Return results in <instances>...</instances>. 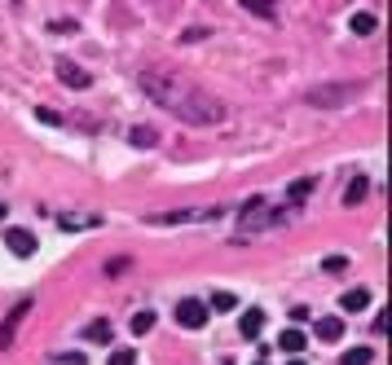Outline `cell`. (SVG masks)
Here are the masks:
<instances>
[{"label":"cell","mask_w":392,"mask_h":365,"mask_svg":"<svg viewBox=\"0 0 392 365\" xmlns=\"http://www.w3.org/2000/svg\"><path fill=\"white\" fill-rule=\"evenodd\" d=\"M141 93L150 97L159 110L176 114L181 124H194V128L225 124V102H221V97H211L203 84H194V79L181 75V71H163V66L141 71Z\"/></svg>","instance_id":"obj_1"},{"label":"cell","mask_w":392,"mask_h":365,"mask_svg":"<svg viewBox=\"0 0 392 365\" xmlns=\"http://www.w3.org/2000/svg\"><path fill=\"white\" fill-rule=\"evenodd\" d=\"M362 88L366 84H318V88L304 93V102L318 106V110H344L353 97H362Z\"/></svg>","instance_id":"obj_2"},{"label":"cell","mask_w":392,"mask_h":365,"mask_svg":"<svg viewBox=\"0 0 392 365\" xmlns=\"http://www.w3.org/2000/svg\"><path fill=\"white\" fill-rule=\"evenodd\" d=\"M27 312H31V300H18V304H13V312L0 321V352H9V347H13V339H18V326L27 321Z\"/></svg>","instance_id":"obj_3"},{"label":"cell","mask_w":392,"mask_h":365,"mask_svg":"<svg viewBox=\"0 0 392 365\" xmlns=\"http://www.w3.org/2000/svg\"><path fill=\"white\" fill-rule=\"evenodd\" d=\"M176 321L185 330H203L207 326V304L203 300H176Z\"/></svg>","instance_id":"obj_4"},{"label":"cell","mask_w":392,"mask_h":365,"mask_svg":"<svg viewBox=\"0 0 392 365\" xmlns=\"http://www.w3.org/2000/svg\"><path fill=\"white\" fill-rule=\"evenodd\" d=\"M5 246L13 255H31V251H36V234L22 229V225H5Z\"/></svg>","instance_id":"obj_5"},{"label":"cell","mask_w":392,"mask_h":365,"mask_svg":"<svg viewBox=\"0 0 392 365\" xmlns=\"http://www.w3.org/2000/svg\"><path fill=\"white\" fill-rule=\"evenodd\" d=\"M58 79H62L67 88H89V84H93V75H84V71H79L75 62H67V58L58 62Z\"/></svg>","instance_id":"obj_6"},{"label":"cell","mask_w":392,"mask_h":365,"mask_svg":"<svg viewBox=\"0 0 392 365\" xmlns=\"http://www.w3.org/2000/svg\"><path fill=\"white\" fill-rule=\"evenodd\" d=\"M318 339L322 343H339V339H344V321H339V317H322L318 321Z\"/></svg>","instance_id":"obj_7"},{"label":"cell","mask_w":392,"mask_h":365,"mask_svg":"<svg viewBox=\"0 0 392 365\" xmlns=\"http://www.w3.org/2000/svg\"><path fill=\"white\" fill-rule=\"evenodd\" d=\"M238 330H242L247 339H256L260 330H265V312H260V308H247V312H242V321H238Z\"/></svg>","instance_id":"obj_8"},{"label":"cell","mask_w":392,"mask_h":365,"mask_svg":"<svg viewBox=\"0 0 392 365\" xmlns=\"http://www.w3.org/2000/svg\"><path fill=\"white\" fill-rule=\"evenodd\" d=\"M370 304V291H362V286H357V291H344V295H339V308H344V312H362Z\"/></svg>","instance_id":"obj_9"},{"label":"cell","mask_w":392,"mask_h":365,"mask_svg":"<svg viewBox=\"0 0 392 365\" xmlns=\"http://www.w3.org/2000/svg\"><path fill=\"white\" fill-rule=\"evenodd\" d=\"M128 141H133V145H141V150H150V145L159 141V132H155L150 124H137L133 132H128Z\"/></svg>","instance_id":"obj_10"},{"label":"cell","mask_w":392,"mask_h":365,"mask_svg":"<svg viewBox=\"0 0 392 365\" xmlns=\"http://www.w3.org/2000/svg\"><path fill=\"white\" fill-rule=\"evenodd\" d=\"M238 5L247 13H256V18H273L277 13V0H238Z\"/></svg>","instance_id":"obj_11"},{"label":"cell","mask_w":392,"mask_h":365,"mask_svg":"<svg viewBox=\"0 0 392 365\" xmlns=\"http://www.w3.org/2000/svg\"><path fill=\"white\" fill-rule=\"evenodd\" d=\"M277 347H282V352H304V330H282V339H277Z\"/></svg>","instance_id":"obj_12"},{"label":"cell","mask_w":392,"mask_h":365,"mask_svg":"<svg viewBox=\"0 0 392 365\" xmlns=\"http://www.w3.org/2000/svg\"><path fill=\"white\" fill-rule=\"evenodd\" d=\"M366 190H370V185H366V176H353V185L344 190V203H348V207H357V203L366 198Z\"/></svg>","instance_id":"obj_13"},{"label":"cell","mask_w":392,"mask_h":365,"mask_svg":"<svg viewBox=\"0 0 392 365\" xmlns=\"http://www.w3.org/2000/svg\"><path fill=\"white\" fill-rule=\"evenodd\" d=\"M348 27L357 31V36H370V31L379 27V22H374V13H353V22H348Z\"/></svg>","instance_id":"obj_14"},{"label":"cell","mask_w":392,"mask_h":365,"mask_svg":"<svg viewBox=\"0 0 392 365\" xmlns=\"http://www.w3.org/2000/svg\"><path fill=\"white\" fill-rule=\"evenodd\" d=\"M370 347H353V352H344V357H339V365H370Z\"/></svg>","instance_id":"obj_15"},{"label":"cell","mask_w":392,"mask_h":365,"mask_svg":"<svg viewBox=\"0 0 392 365\" xmlns=\"http://www.w3.org/2000/svg\"><path fill=\"white\" fill-rule=\"evenodd\" d=\"M313 185H318V180H308V176H304V180H296V185H291V203H304V198L313 194Z\"/></svg>","instance_id":"obj_16"},{"label":"cell","mask_w":392,"mask_h":365,"mask_svg":"<svg viewBox=\"0 0 392 365\" xmlns=\"http://www.w3.org/2000/svg\"><path fill=\"white\" fill-rule=\"evenodd\" d=\"M106 361H110V365H137V352H133V347H115Z\"/></svg>","instance_id":"obj_17"},{"label":"cell","mask_w":392,"mask_h":365,"mask_svg":"<svg viewBox=\"0 0 392 365\" xmlns=\"http://www.w3.org/2000/svg\"><path fill=\"white\" fill-rule=\"evenodd\" d=\"M89 339L93 343H110V321H93L89 326Z\"/></svg>","instance_id":"obj_18"},{"label":"cell","mask_w":392,"mask_h":365,"mask_svg":"<svg viewBox=\"0 0 392 365\" xmlns=\"http://www.w3.org/2000/svg\"><path fill=\"white\" fill-rule=\"evenodd\" d=\"M207 308H216V312H230L234 308V295L230 291H216V295H211V304Z\"/></svg>","instance_id":"obj_19"},{"label":"cell","mask_w":392,"mask_h":365,"mask_svg":"<svg viewBox=\"0 0 392 365\" xmlns=\"http://www.w3.org/2000/svg\"><path fill=\"white\" fill-rule=\"evenodd\" d=\"M150 326H155V312L145 308V312H137V317H133V335H145Z\"/></svg>","instance_id":"obj_20"},{"label":"cell","mask_w":392,"mask_h":365,"mask_svg":"<svg viewBox=\"0 0 392 365\" xmlns=\"http://www.w3.org/2000/svg\"><path fill=\"white\" fill-rule=\"evenodd\" d=\"M322 269H326V273H344V269H348V260H344V255H331V260L322 264Z\"/></svg>","instance_id":"obj_21"},{"label":"cell","mask_w":392,"mask_h":365,"mask_svg":"<svg viewBox=\"0 0 392 365\" xmlns=\"http://www.w3.org/2000/svg\"><path fill=\"white\" fill-rule=\"evenodd\" d=\"M181 40H185V44H199V40H207V31H203V27H194V31H185Z\"/></svg>","instance_id":"obj_22"},{"label":"cell","mask_w":392,"mask_h":365,"mask_svg":"<svg viewBox=\"0 0 392 365\" xmlns=\"http://www.w3.org/2000/svg\"><path fill=\"white\" fill-rule=\"evenodd\" d=\"M36 114H40V119H44V124H62V119H58V110H48V106H40Z\"/></svg>","instance_id":"obj_23"},{"label":"cell","mask_w":392,"mask_h":365,"mask_svg":"<svg viewBox=\"0 0 392 365\" xmlns=\"http://www.w3.org/2000/svg\"><path fill=\"white\" fill-rule=\"evenodd\" d=\"M287 365H304V361H287Z\"/></svg>","instance_id":"obj_24"},{"label":"cell","mask_w":392,"mask_h":365,"mask_svg":"<svg viewBox=\"0 0 392 365\" xmlns=\"http://www.w3.org/2000/svg\"><path fill=\"white\" fill-rule=\"evenodd\" d=\"M256 365H265V361H256Z\"/></svg>","instance_id":"obj_25"}]
</instances>
